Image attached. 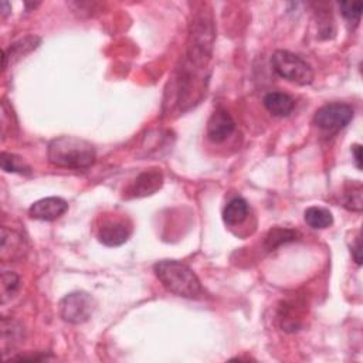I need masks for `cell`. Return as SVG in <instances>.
<instances>
[{"label": "cell", "mask_w": 363, "mask_h": 363, "mask_svg": "<svg viewBox=\"0 0 363 363\" xmlns=\"http://www.w3.org/2000/svg\"><path fill=\"white\" fill-rule=\"evenodd\" d=\"M352 256H353L356 264L360 265L362 264V246H360V236L359 235L355 239V244L352 246Z\"/></svg>", "instance_id": "ffe728a7"}, {"label": "cell", "mask_w": 363, "mask_h": 363, "mask_svg": "<svg viewBox=\"0 0 363 363\" xmlns=\"http://www.w3.org/2000/svg\"><path fill=\"white\" fill-rule=\"evenodd\" d=\"M249 211V203L243 197H236L225 207L223 220L227 226H239L247 219Z\"/></svg>", "instance_id": "7c38bea8"}, {"label": "cell", "mask_w": 363, "mask_h": 363, "mask_svg": "<svg viewBox=\"0 0 363 363\" xmlns=\"http://www.w3.org/2000/svg\"><path fill=\"white\" fill-rule=\"evenodd\" d=\"M343 206L352 211H362V183L352 182L345 186Z\"/></svg>", "instance_id": "2e32d148"}, {"label": "cell", "mask_w": 363, "mask_h": 363, "mask_svg": "<svg viewBox=\"0 0 363 363\" xmlns=\"http://www.w3.org/2000/svg\"><path fill=\"white\" fill-rule=\"evenodd\" d=\"M339 9L343 18L352 22H359L362 16V9L363 4L362 2H342L339 4Z\"/></svg>", "instance_id": "d6986e66"}, {"label": "cell", "mask_w": 363, "mask_h": 363, "mask_svg": "<svg viewBox=\"0 0 363 363\" xmlns=\"http://www.w3.org/2000/svg\"><path fill=\"white\" fill-rule=\"evenodd\" d=\"M355 111L350 105L342 103L326 104L321 107L314 115V124L325 132L336 133L346 128L353 119Z\"/></svg>", "instance_id": "8992f818"}, {"label": "cell", "mask_w": 363, "mask_h": 363, "mask_svg": "<svg viewBox=\"0 0 363 363\" xmlns=\"http://www.w3.org/2000/svg\"><path fill=\"white\" fill-rule=\"evenodd\" d=\"M23 239L16 232L9 230L8 227L2 229V258L13 260L22 254Z\"/></svg>", "instance_id": "5bb4252c"}, {"label": "cell", "mask_w": 363, "mask_h": 363, "mask_svg": "<svg viewBox=\"0 0 363 363\" xmlns=\"http://www.w3.org/2000/svg\"><path fill=\"white\" fill-rule=\"evenodd\" d=\"M164 185V175L159 169L142 172L128 187L129 197H145L158 192Z\"/></svg>", "instance_id": "30bf717a"}, {"label": "cell", "mask_w": 363, "mask_h": 363, "mask_svg": "<svg viewBox=\"0 0 363 363\" xmlns=\"http://www.w3.org/2000/svg\"><path fill=\"white\" fill-rule=\"evenodd\" d=\"M271 62L277 74L288 81L298 86H310L314 81L312 67L303 57L291 51L277 50L272 54Z\"/></svg>", "instance_id": "277c9868"}, {"label": "cell", "mask_w": 363, "mask_h": 363, "mask_svg": "<svg viewBox=\"0 0 363 363\" xmlns=\"http://www.w3.org/2000/svg\"><path fill=\"white\" fill-rule=\"evenodd\" d=\"M132 235V226L126 219L107 217L97 229V239L107 247H119L125 244Z\"/></svg>", "instance_id": "52a82bcc"}, {"label": "cell", "mask_w": 363, "mask_h": 363, "mask_svg": "<svg viewBox=\"0 0 363 363\" xmlns=\"http://www.w3.org/2000/svg\"><path fill=\"white\" fill-rule=\"evenodd\" d=\"M264 107L274 117H288L296 108V101L284 93H268L264 97Z\"/></svg>", "instance_id": "8fae6325"}, {"label": "cell", "mask_w": 363, "mask_h": 363, "mask_svg": "<svg viewBox=\"0 0 363 363\" xmlns=\"http://www.w3.org/2000/svg\"><path fill=\"white\" fill-rule=\"evenodd\" d=\"M68 210V203L61 197H44L33 203L29 209L32 219L54 222Z\"/></svg>", "instance_id": "ba28073f"}, {"label": "cell", "mask_w": 363, "mask_h": 363, "mask_svg": "<svg viewBox=\"0 0 363 363\" xmlns=\"http://www.w3.org/2000/svg\"><path fill=\"white\" fill-rule=\"evenodd\" d=\"M48 162L64 169H87L95 162L94 145L77 136H58L48 145Z\"/></svg>", "instance_id": "6da1fadb"}, {"label": "cell", "mask_w": 363, "mask_h": 363, "mask_svg": "<svg viewBox=\"0 0 363 363\" xmlns=\"http://www.w3.org/2000/svg\"><path fill=\"white\" fill-rule=\"evenodd\" d=\"M20 286V278L13 271H5L2 274V301L4 304L12 298Z\"/></svg>", "instance_id": "e0dca14e"}, {"label": "cell", "mask_w": 363, "mask_h": 363, "mask_svg": "<svg viewBox=\"0 0 363 363\" xmlns=\"http://www.w3.org/2000/svg\"><path fill=\"white\" fill-rule=\"evenodd\" d=\"M352 154H353V158H355V165L360 171L362 169V147H360L359 143L353 145V147H352Z\"/></svg>", "instance_id": "44dd1931"}, {"label": "cell", "mask_w": 363, "mask_h": 363, "mask_svg": "<svg viewBox=\"0 0 363 363\" xmlns=\"http://www.w3.org/2000/svg\"><path fill=\"white\" fill-rule=\"evenodd\" d=\"M304 219H305L307 225L315 230L328 229L334 225L332 213L328 209L319 207V206L308 207L304 213Z\"/></svg>", "instance_id": "4fadbf2b"}, {"label": "cell", "mask_w": 363, "mask_h": 363, "mask_svg": "<svg viewBox=\"0 0 363 363\" xmlns=\"http://www.w3.org/2000/svg\"><path fill=\"white\" fill-rule=\"evenodd\" d=\"M155 275L169 293L183 298H199L203 286L190 267L176 260H164L154 265Z\"/></svg>", "instance_id": "7a4b0ae2"}, {"label": "cell", "mask_w": 363, "mask_h": 363, "mask_svg": "<svg viewBox=\"0 0 363 363\" xmlns=\"http://www.w3.org/2000/svg\"><path fill=\"white\" fill-rule=\"evenodd\" d=\"M213 41L214 27L211 16L207 12H202L193 19L189 34L187 55L192 64L197 67H206L211 54Z\"/></svg>", "instance_id": "3957f363"}, {"label": "cell", "mask_w": 363, "mask_h": 363, "mask_svg": "<svg viewBox=\"0 0 363 363\" xmlns=\"http://www.w3.org/2000/svg\"><path fill=\"white\" fill-rule=\"evenodd\" d=\"M60 315L68 322L80 325L87 322L95 310V300L84 291H76L65 296L60 304Z\"/></svg>", "instance_id": "5b68a950"}, {"label": "cell", "mask_w": 363, "mask_h": 363, "mask_svg": "<svg viewBox=\"0 0 363 363\" xmlns=\"http://www.w3.org/2000/svg\"><path fill=\"white\" fill-rule=\"evenodd\" d=\"M236 129V122L226 110H216L207 122V136L214 143L225 142Z\"/></svg>", "instance_id": "9c48e42d"}, {"label": "cell", "mask_w": 363, "mask_h": 363, "mask_svg": "<svg viewBox=\"0 0 363 363\" xmlns=\"http://www.w3.org/2000/svg\"><path fill=\"white\" fill-rule=\"evenodd\" d=\"M300 237V233L293 230V229H282V227H275L272 230L268 232V235L265 236L264 240V246L267 251H272L277 247L285 244V243H291L296 242Z\"/></svg>", "instance_id": "9a60e30c"}, {"label": "cell", "mask_w": 363, "mask_h": 363, "mask_svg": "<svg viewBox=\"0 0 363 363\" xmlns=\"http://www.w3.org/2000/svg\"><path fill=\"white\" fill-rule=\"evenodd\" d=\"M2 168L5 172L11 173H30V168L16 155L4 152L2 154Z\"/></svg>", "instance_id": "ac0fdd59"}]
</instances>
